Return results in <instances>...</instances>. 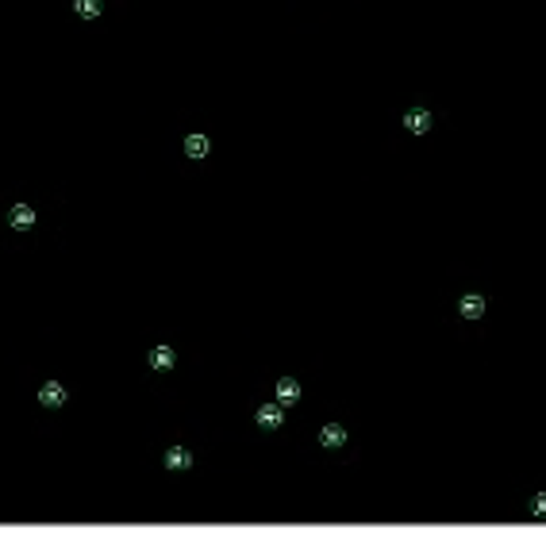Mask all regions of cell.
Here are the masks:
<instances>
[{"label": "cell", "mask_w": 546, "mask_h": 542, "mask_svg": "<svg viewBox=\"0 0 546 542\" xmlns=\"http://www.w3.org/2000/svg\"><path fill=\"white\" fill-rule=\"evenodd\" d=\"M300 397H304V392H300V381H296V377H281V381H277V404H281V408L300 404Z\"/></svg>", "instance_id": "cell-1"}, {"label": "cell", "mask_w": 546, "mask_h": 542, "mask_svg": "<svg viewBox=\"0 0 546 542\" xmlns=\"http://www.w3.org/2000/svg\"><path fill=\"white\" fill-rule=\"evenodd\" d=\"M281 423H285V408L281 404H262L258 408V427H262V431H277Z\"/></svg>", "instance_id": "cell-2"}, {"label": "cell", "mask_w": 546, "mask_h": 542, "mask_svg": "<svg viewBox=\"0 0 546 542\" xmlns=\"http://www.w3.org/2000/svg\"><path fill=\"white\" fill-rule=\"evenodd\" d=\"M404 127H408L412 135H427L431 131V112L427 108H412V112H404Z\"/></svg>", "instance_id": "cell-3"}, {"label": "cell", "mask_w": 546, "mask_h": 542, "mask_svg": "<svg viewBox=\"0 0 546 542\" xmlns=\"http://www.w3.org/2000/svg\"><path fill=\"white\" fill-rule=\"evenodd\" d=\"M485 296H481V292H466V296H462L458 301V311L462 316H466V320H481V316H485Z\"/></svg>", "instance_id": "cell-4"}, {"label": "cell", "mask_w": 546, "mask_h": 542, "mask_svg": "<svg viewBox=\"0 0 546 542\" xmlns=\"http://www.w3.org/2000/svg\"><path fill=\"white\" fill-rule=\"evenodd\" d=\"M174 362H177V354H174V346H154L150 350V369H158V373H166V369H174Z\"/></svg>", "instance_id": "cell-5"}, {"label": "cell", "mask_w": 546, "mask_h": 542, "mask_svg": "<svg viewBox=\"0 0 546 542\" xmlns=\"http://www.w3.org/2000/svg\"><path fill=\"white\" fill-rule=\"evenodd\" d=\"M39 404H47V408H62V404H66V388H62L58 381H47V385L39 388Z\"/></svg>", "instance_id": "cell-6"}, {"label": "cell", "mask_w": 546, "mask_h": 542, "mask_svg": "<svg viewBox=\"0 0 546 542\" xmlns=\"http://www.w3.org/2000/svg\"><path fill=\"white\" fill-rule=\"evenodd\" d=\"M8 223L16 227V231H27V227H35V212H31L27 204H16L8 212Z\"/></svg>", "instance_id": "cell-7"}, {"label": "cell", "mask_w": 546, "mask_h": 542, "mask_svg": "<svg viewBox=\"0 0 546 542\" xmlns=\"http://www.w3.org/2000/svg\"><path fill=\"white\" fill-rule=\"evenodd\" d=\"M320 443H323V446H331V450H335V446L346 443V431H342L339 423H327V427L320 431Z\"/></svg>", "instance_id": "cell-8"}, {"label": "cell", "mask_w": 546, "mask_h": 542, "mask_svg": "<svg viewBox=\"0 0 546 542\" xmlns=\"http://www.w3.org/2000/svg\"><path fill=\"white\" fill-rule=\"evenodd\" d=\"M166 465L169 469H189V465H193V454H189L185 446H174V450L166 454Z\"/></svg>", "instance_id": "cell-9"}, {"label": "cell", "mask_w": 546, "mask_h": 542, "mask_svg": "<svg viewBox=\"0 0 546 542\" xmlns=\"http://www.w3.org/2000/svg\"><path fill=\"white\" fill-rule=\"evenodd\" d=\"M208 150H212V143H208L204 135H189V139H185V154H189V158H204Z\"/></svg>", "instance_id": "cell-10"}, {"label": "cell", "mask_w": 546, "mask_h": 542, "mask_svg": "<svg viewBox=\"0 0 546 542\" xmlns=\"http://www.w3.org/2000/svg\"><path fill=\"white\" fill-rule=\"evenodd\" d=\"M100 8H104L100 0H78V4H73V12H78L81 20H97V16H100Z\"/></svg>", "instance_id": "cell-11"}, {"label": "cell", "mask_w": 546, "mask_h": 542, "mask_svg": "<svg viewBox=\"0 0 546 542\" xmlns=\"http://www.w3.org/2000/svg\"><path fill=\"white\" fill-rule=\"evenodd\" d=\"M531 512H535L538 519H546V493H538V496H535V504H531Z\"/></svg>", "instance_id": "cell-12"}]
</instances>
